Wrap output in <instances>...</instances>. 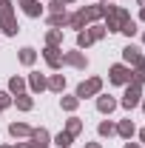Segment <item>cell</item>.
<instances>
[{
	"instance_id": "cell-1",
	"label": "cell",
	"mask_w": 145,
	"mask_h": 148,
	"mask_svg": "<svg viewBox=\"0 0 145 148\" xmlns=\"http://www.w3.org/2000/svg\"><path fill=\"white\" fill-rule=\"evenodd\" d=\"M142 137H145V134H142Z\"/></svg>"
}]
</instances>
